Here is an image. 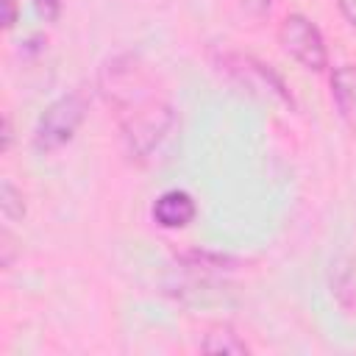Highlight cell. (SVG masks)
Instances as JSON below:
<instances>
[{"instance_id": "obj_10", "label": "cell", "mask_w": 356, "mask_h": 356, "mask_svg": "<svg viewBox=\"0 0 356 356\" xmlns=\"http://www.w3.org/2000/svg\"><path fill=\"white\" fill-rule=\"evenodd\" d=\"M234 3L248 17H264L270 11V6H273V0H234Z\"/></svg>"}, {"instance_id": "obj_11", "label": "cell", "mask_w": 356, "mask_h": 356, "mask_svg": "<svg viewBox=\"0 0 356 356\" xmlns=\"http://www.w3.org/2000/svg\"><path fill=\"white\" fill-rule=\"evenodd\" d=\"M337 6L342 11V17L356 28V0H337Z\"/></svg>"}, {"instance_id": "obj_12", "label": "cell", "mask_w": 356, "mask_h": 356, "mask_svg": "<svg viewBox=\"0 0 356 356\" xmlns=\"http://www.w3.org/2000/svg\"><path fill=\"white\" fill-rule=\"evenodd\" d=\"M6 31H11L14 28V22H17V0H6Z\"/></svg>"}, {"instance_id": "obj_1", "label": "cell", "mask_w": 356, "mask_h": 356, "mask_svg": "<svg viewBox=\"0 0 356 356\" xmlns=\"http://www.w3.org/2000/svg\"><path fill=\"white\" fill-rule=\"evenodd\" d=\"M97 78L106 103L114 108L128 153L136 159H147L175 122L170 97L159 86L147 64L134 53L108 58L100 67Z\"/></svg>"}, {"instance_id": "obj_7", "label": "cell", "mask_w": 356, "mask_h": 356, "mask_svg": "<svg viewBox=\"0 0 356 356\" xmlns=\"http://www.w3.org/2000/svg\"><path fill=\"white\" fill-rule=\"evenodd\" d=\"M203 353H234V356H245L250 353V345L231 328V325H214L206 331L203 342H200Z\"/></svg>"}, {"instance_id": "obj_3", "label": "cell", "mask_w": 356, "mask_h": 356, "mask_svg": "<svg viewBox=\"0 0 356 356\" xmlns=\"http://www.w3.org/2000/svg\"><path fill=\"white\" fill-rule=\"evenodd\" d=\"M278 42L286 56H292L300 67L312 72H323L328 67V47L320 28L303 14H286L278 25Z\"/></svg>"}, {"instance_id": "obj_8", "label": "cell", "mask_w": 356, "mask_h": 356, "mask_svg": "<svg viewBox=\"0 0 356 356\" xmlns=\"http://www.w3.org/2000/svg\"><path fill=\"white\" fill-rule=\"evenodd\" d=\"M0 211H3L6 222H17L25 217V197L8 178H3V184H0Z\"/></svg>"}, {"instance_id": "obj_9", "label": "cell", "mask_w": 356, "mask_h": 356, "mask_svg": "<svg viewBox=\"0 0 356 356\" xmlns=\"http://www.w3.org/2000/svg\"><path fill=\"white\" fill-rule=\"evenodd\" d=\"M33 8L44 22H56L61 14V0H33Z\"/></svg>"}, {"instance_id": "obj_13", "label": "cell", "mask_w": 356, "mask_h": 356, "mask_svg": "<svg viewBox=\"0 0 356 356\" xmlns=\"http://www.w3.org/2000/svg\"><path fill=\"white\" fill-rule=\"evenodd\" d=\"M11 139H14V134H11V117L3 114V153L11 147Z\"/></svg>"}, {"instance_id": "obj_2", "label": "cell", "mask_w": 356, "mask_h": 356, "mask_svg": "<svg viewBox=\"0 0 356 356\" xmlns=\"http://www.w3.org/2000/svg\"><path fill=\"white\" fill-rule=\"evenodd\" d=\"M83 117H86V97L81 92L56 97L42 111V117L33 128V147L42 153H53V150L64 147L81 128Z\"/></svg>"}, {"instance_id": "obj_4", "label": "cell", "mask_w": 356, "mask_h": 356, "mask_svg": "<svg viewBox=\"0 0 356 356\" xmlns=\"http://www.w3.org/2000/svg\"><path fill=\"white\" fill-rule=\"evenodd\" d=\"M220 67L228 75H234L239 83H245L250 92H256V95H273L275 100L292 106V95H289L286 83L267 64H261L259 58H253L248 53L245 56L242 53H222L220 56Z\"/></svg>"}, {"instance_id": "obj_6", "label": "cell", "mask_w": 356, "mask_h": 356, "mask_svg": "<svg viewBox=\"0 0 356 356\" xmlns=\"http://www.w3.org/2000/svg\"><path fill=\"white\" fill-rule=\"evenodd\" d=\"M331 97L337 111L348 122H356V64H339L331 72Z\"/></svg>"}, {"instance_id": "obj_5", "label": "cell", "mask_w": 356, "mask_h": 356, "mask_svg": "<svg viewBox=\"0 0 356 356\" xmlns=\"http://www.w3.org/2000/svg\"><path fill=\"white\" fill-rule=\"evenodd\" d=\"M150 214H153L156 225L175 231V228H184V225H189L195 220L197 206H195V200H192L189 192H184V189H167V192H161L153 200Z\"/></svg>"}]
</instances>
